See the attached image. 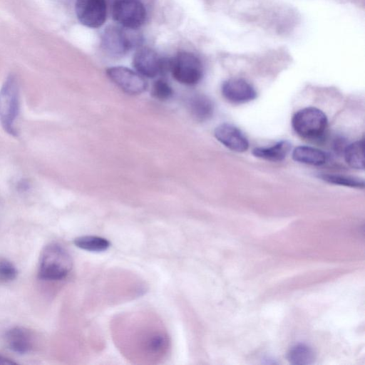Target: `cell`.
Instances as JSON below:
<instances>
[{"mask_svg": "<svg viewBox=\"0 0 365 365\" xmlns=\"http://www.w3.org/2000/svg\"><path fill=\"white\" fill-rule=\"evenodd\" d=\"M73 261L68 252L61 245L51 244L44 247L40 259L38 277L44 280H60L72 269Z\"/></svg>", "mask_w": 365, "mask_h": 365, "instance_id": "1", "label": "cell"}, {"mask_svg": "<svg viewBox=\"0 0 365 365\" xmlns=\"http://www.w3.org/2000/svg\"><path fill=\"white\" fill-rule=\"evenodd\" d=\"M19 88L16 76L10 74L0 89V122L9 135H16L15 123L20 108Z\"/></svg>", "mask_w": 365, "mask_h": 365, "instance_id": "2", "label": "cell"}, {"mask_svg": "<svg viewBox=\"0 0 365 365\" xmlns=\"http://www.w3.org/2000/svg\"><path fill=\"white\" fill-rule=\"evenodd\" d=\"M326 115L314 107H307L298 110L292 120V128L301 137L317 139L322 137L327 128Z\"/></svg>", "mask_w": 365, "mask_h": 365, "instance_id": "3", "label": "cell"}, {"mask_svg": "<svg viewBox=\"0 0 365 365\" xmlns=\"http://www.w3.org/2000/svg\"><path fill=\"white\" fill-rule=\"evenodd\" d=\"M133 31L120 26H108L101 36L103 50L113 57L123 56L140 41Z\"/></svg>", "mask_w": 365, "mask_h": 365, "instance_id": "4", "label": "cell"}, {"mask_svg": "<svg viewBox=\"0 0 365 365\" xmlns=\"http://www.w3.org/2000/svg\"><path fill=\"white\" fill-rule=\"evenodd\" d=\"M173 78L185 85H195L202 78L203 67L200 58L188 51H180L170 60Z\"/></svg>", "mask_w": 365, "mask_h": 365, "instance_id": "5", "label": "cell"}, {"mask_svg": "<svg viewBox=\"0 0 365 365\" xmlns=\"http://www.w3.org/2000/svg\"><path fill=\"white\" fill-rule=\"evenodd\" d=\"M112 16L119 26L136 30L144 24L146 10L140 0H115Z\"/></svg>", "mask_w": 365, "mask_h": 365, "instance_id": "6", "label": "cell"}, {"mask_svg": "<svg viewBox=\"0 0 365 365\" xmlns=\"http://www.w3.org/2000/svg\"><path fill=\"white\" fill-rule=\"evenodd\" d=\"M133 66L143 77L154 78L170 69V60L161 58L154 50L143 47L133 55Z\"/></svg>", "mask_w": 365, "mask_h": 365, "instance_id": "7", "label": "cell"}, {"mask_svg": "<svg viewBox=\"0 0 365 365\" xmlns=\"http://www.w3.org/2000/svg\"><path fill=\"white\" fill-rule=\"evenodd\" d=\"M106 74L118 88L128 94L142 93L148 86L143 76L124 66L110 67L106 70Z\"/></svg>", "mask_w": 365, "mask_h": 365, "instance_id": "8", "label": "cell"}, {"mask_svg": "<svg viewBox=\"0 0 365 365\" xmlns=\"http://www.w3.org/2000/svg\"><path fill=\"white\" fill-rule=\"evenodd\" d=\"M76 15L79 22L89 28L101 27L106 21V0H76Z\"/></svg>", "mask_w": 365, "mask_h": 365, "instance_id": "9", "label": "cell"}, {"mask_svg": "<svg viewBox=\"0 0 365 365\" xmlns=\"http://www.w3.org/2000/svg\"><path fill=\"white\" fill-rule=\"evenodd\" d=\"M222 94L229 102L240 104L250 102L257 96L255 88L242 78H230L222 85Z\"/></svg>", "mask_w": 365, "mask_h": 365, "instance_id": "10", "label": "cell"}, {"mask_svg": "<svg viewBox=\"0 0 365 365\" xmlns=\"http://www.w3.org/2000/svg\"><path fill=\"white\" fill-rule=\"evenodd\" d=\"M214 135L219 142L232 151L242 153L249 148L245 135L232 124H220L215 129Z\"/></svg>", "mask_w": 365, "mask_h": 365, "instance_id": "11", "label": "cell"}, {"mask_svg": "<svg viewBox=\"0 0 365 365\" xmlns=\"http://www.w3.org/2000/svg\"><path fill=\"white\" fill-rule=\"evenodd\" d=\"M6 340L9 348L16 353L25 354L32 346L31 336L24 328L14 327L6 334Z\"/></svg>", "mask_w": 365, "mask_h": 365, "instance_id": "12", "label": "cell"}, {"mask_svg": "<svg viewBox=\"0 0 365 365\" xmlns=\"http://www.w3.org/2000/svg\"><path fill=\"white\" fill-rule=\"evenodd\" d=\"M294 160L312 165H321L325 163L327 156L322 150L307 145L295 148L292 152Z\"/></svg>", "mask_w": 365, "mask_h": 365, "instance_id": "13", "label": "cell"}, {"mask_svg": "<svg viewBox=\"0 0 365 365\" xmlns=\"http://www.w3.org/2000/svg\"><path fill=\"white\" fill-rule=\"evenodd\" d=\"M291 144L287 140H281L270 147L255 148L252 154L259 158L278 162L284 160L291 150Z\"/></svg>", "mask_w": 365, "mask_h": 365, "instance_id": "14", "label": "cell"}, {"mask_svg": "<svg viewBox=\"0 0 365 365\" xmlns=\"http://www.w3.org/2000/svg\"><path fill=\"white\" fill-rule=\"evenodd\" d=\"M188 106L192 115L200 121L210 118L214 112L212 101L202 94L193 96L189 101Z\"/></svg>", "mask_w": 365, "mask_h": 365, "instance_id": "15", "label": "cell"}, {"mask_svg": "<svg viewBox=\"0 0 365 365\" xmlns=\"http://www.w3.org/2000/svg\"><path fill=\"white\" fill-rule=\"evenodd\" d=\"M287 358L292 364L307 365L314 362L315 356L311 347L304 344H299L289 349Z\"/></svg>", "mask_w": 365, "mask_h": 365, "instance_id": "16", "label": "cell"}, {"mask_svg": "<svg viewBox=\"0 0 365 365\" xmlns=\"http://www.w3.org/2000/svg\"><path fill=\"white\" fill-rule=\"evenodd\" d=\"M344 158L346 163L351 168L363 170L364 168L363 140L347 145L344 150Z\"/></svg>", "mask_w": 365, "mask_h": 365, "instance_id": "17", "label": "cell"}, {"mask_svg": "<svg viewBox=\"0 0 365 365\" xmlns=\"http://www.w3.org/2000/svg\"><path fill=\"white\" fill-rule=\"evenodd\" d=\"M74 245L84 250L90 252H103L108 249L110 242L97 236H81L73 240Z\"/></svg>", "mask_w": 365, "mask_h": 365, "instance_id": "18", "label": "cell"}, {"mask_svg": "<svg viewBox=\"0 0 365 365\" xmlns=\"http://www.w3.org/2000/svg\"><path fill=\"white\" fill-rule=\"evenodd\" d=\"M321 178L324 181L335 185H340L356 188H363L364 186L363 180L355 177L336 174H324L321 176Z\"/></svg>", "mask_w": 365, "mask_h": 365, "instance_id": "19", "label": "cell"}, {"mask_svg": "<svg viewBox=\"0 0 365 365\" xmlns=\"http://www.w3.org/2000/svg\"><path fill=\"white\" fill-rule=\"evenodd\" d=\"M151 93L158 100H167L173 96V91L166 81L158 79L153 83Z\"/></svg>", "mask_w": 365, "mask_h": 365, "instance_id": "20", "label": "cell"}, {"mask_svg": "<svg viewBox=\"0 0 365 365\" xmlns=\"http://www.w3.org/2000/svg\"><path fill=\"white\" fill-rule=\"evenodd\" d=\"M17 276V269L12 262L6 259L0 257V280L9 282Z\"/></svg>", "mask_w": 365, "mask_h": 365, "instance_id": "21", "label": "cell"}, {"mask_svg": "<svg viewBox=\"0 0 365 365\" xmlns=\"http://www.w3.org/2000/svg\"><path fill=\"white\" fill-rule=\"evenodd\" d=\"M16 364V363L14 362L13 361L0 355V364L9 365V364Z\"/></svg>", "mask_w": 365, "mask_h": 365, "instance_id": "22", "label": "cell"}]
</instances>
